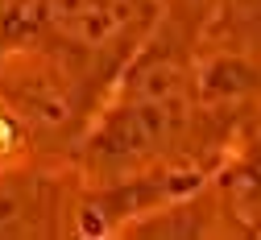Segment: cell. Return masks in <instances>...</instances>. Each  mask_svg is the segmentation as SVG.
Returning <instances> with one entry per match:
<instances>
[{"instance_id":"cell-1","label":"cell","mask_w":261,"mask_h":240,"mask_svg":"<svg viewBox=\"0 0 261 240\" xmlns=\"http://www.w3.org/2000/svg\"><path fill=\"white\" fill-rule=\"evenodd\" d=\"M29 120L21 116V108L13 99H5L0 91V170H17L29 157Z\"/></svg>"}]
</instances>
